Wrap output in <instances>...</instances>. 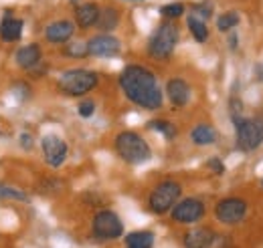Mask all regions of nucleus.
<instances>
[{"instance_id": "12", "label": "nucleus", "mask_w": 263, "mask_h": 248, "mask_svg": "<svg viewBox=\"0 0 263 248\" xmlns=\"http://www.w3.org/2000/svg\"><path fill=\"white\" fill-rule=\"evenodd\" d=\"M166 93L174 107H184L191 97V87L184 79H170L166 85Z\"/></svg>"}, {"instance_id": "24", "label": "nucleus", "mask_w": 263, "mask_h": 248, "mask_svg": "<svg viewBox=\"0 0 263 248\" xmlns=\"http://www.w3.org/2000/svg\"><path fill=\"white\" fill-rule=\"evenodd\" d=\"M160 12H162V16H166V18H178V16L184 14V4H182V2L164 4V6L160 8Z\"/></svg>"}, {"instance_id": "26", "label": "nucleus", "mask_w": 263, "mask_h": 248, "mask_svg": "<svg viewBox=\"0 0 263 248\" xmlns=\"http://www.w3.org/2000/svg\"><path fill=\"white\" fill-rule=\"evenodd\" d=\"M67 55H71V57H85L87 55V43L83 45V43H73L69 49H67Z\"/></svg>"}, {"instance_id": "9", "label": "nucleus", "mask_w": 263, "mask_h": 248, "mask_svg": "<svg viewBox=\"0 0 263 248\" xmlns=\"http://www.w3.org/2000/svg\"><path fill=\"white\" fill-rule=\"evenodd\" d=\"M204 216V204L197 198H184L172 208V220L178 224H195Z\"/></svg>"}, {"instance_id": "7", "label": "nucleus", "mask_w": 263, "mask_h": 248, "mask_svg": "<svg viewBox=\"0 0 263 248\" xmlns=\"http://www.w3.org/2000/svg\"><path fill=\"white\" fill-rule=\"evenodd\" d=\"M93 234L99 240H116L124 234V224L111 210H101L93 218Z\"/></svg>"}, {"instance_id": "16", "label": "nucleus", "mask_w": 263, "mask_h": 248, "mask_svg": "<svg viewBox=\"0 0 263 248\" xmlns=\"http://www.w3.org/2000/svg\"><path fill=\"white\" fill-rule=\"evenodd\" d=\"M23 20H18V18H12L10 16V12L4 16V20H2V25H0V36H2V40H6V43H14V40H18L21 38V34H23Z\"/></svg>"}, {"instance_id": "1", "label": "nucleus", "mask_w": 263, "mask_h": 248, "mask_svg": "<svg viewBox=\"0 0 263 248\" xmlns=\"http://www.w3.org/2000/svg\"><path fill=\"white\" fill-rule=\"evenodd\" d=\"M120 87L132 103L144 109H160L162 107V91L154 73L142 65H128L120 73Z\"/></svg>"}, {"instance_id": "17", "label": "nucleus", "mask_w": 263, "mask_h": 248, "mask_svg": "<svg viewBox=\"0 0 263 248\" xmlns=\"http://www.w3.org/2000/svg\"><path fill=\"white\" fill-rule=\"evenodd\" d=\"M41 47L39 45H27V47H23V49H18L16 51V63H18V67H23V69H31L34 67L36 63L41 61Z\"/></svg>"}, {"instance_id": "21", "label": "nucleus", "mask_w": 263, "mask_h": 248, "mask_svg": "<svg viewBox=\"0 0 263 248\" xmlns=\"http://www.w3.org/2000/svg\"><path fill=\"white\" fill-rule=\"evenodd\" d=\"M186 25H189V29H191V32H193L195 40H198V43H204V40L209 38V29H206V23H204V20H200V18H197L195 14H191V16H189Z\"/></svg>"}, {"instance_id": "30", "label": "nucleus", "mask_w": 263, "mask_h": 248, "mask_svg": "<svg viewBox=\"0 0 263 248\" xmlns=\"http://www.w3.org/2000/svg\"><path fill=\"white\" fill-rule=\"evenodd\" d=\"M130 2H140V0H130Z\"/></svg>"}, {"instance_id": "6", "label": "nucleus", "mask_w": 263, "mask_h": 248, "mask_svg": "<svg viewBox=\"0 0 263 248\" xmlns=\"http://www.w3.org/2000/svg\"><path fill=\"white\" fill-rule=\"evenodd\" d=\"M182 194V188L176 182H162L152 190L150 198H148V206L154 214H166L168 210H172L178 202Z\"/></svg>"}, {"instance_id": "20", "label": "nucleus", "mask_w": 263, "mask_h": 248, "mask_svg": "<svg viewBox=\"0 0 263 248\" xmlns=\"http://www.w3.org/2000/svg\"><path fill=\"white\" fill-rule=\"evenodd\" d=\"M152 244H154V234L148 230H138L126 236L128 248H152Z\"/></svg>"}, {"instance_id": "22", "label": "nucleus", "mask_w": 263, "mask_h": 248, "mask_svg": "<svg viewBox=\"0 0 263 248\" xmlns=\"http://www.w3.org/2000/svg\"><path fill=\"white\" fill-rule=\"evenodd\" d=\"M237 25H239V14H237V12H225V14H221V16L217 18V29L223 32L235 29Z\"/></svg>"}, {"instance_id": "19", "label": "nucleus", "mask_w": 263, "mask_h": 248, "mask_svg": "<svg viewBox=\"0 0 263 248\" xmlns=\"http://www.w3.org/2000/svg\"><path fill=\"white\" fill-rule=\"evenodd\" d=\"M191 137L197 146H211L217 141V129L213 125L200 123L191 131Z\"/></svg>"}, {"instance_id": "13", "label": "nucleus", "mask_w": 263, "mask_h": 248, "mask_svg": "<svg viewBox=\"0 0 263 248\" xmlns=\"http://www.w3.org/2000/svg\"><path fill=\"white\" fill-rule=\"evenodd\" d=\"M215 242V232L211 228H193L184 236V248H211Z\"/></svg>"}, {"instance_id": "4", "label": "nucleus", "mask_w": 263, "mask_h": 248, "mask_svg": "<svg viewBox=\"0 0 263 248\" xmlns=\"http://www.w3.org/2000/svg\"><path fill=\"white\" fill-rule=\"evenodd\" d=\"M176 43H178V29H176V25L164 23L152 34V38L148 43V53H150L152 59L164 61V59H168L172 55Z\"/></svg>"}, {"instance_id": "3", "label": "nucleus", "mask_w": 263, "mask_h": 248, "mask_svg": "<svg viewBox=\"0 0 263 248\" xmlns=\"http://www.w3.org/2000/svg\"><path fill=\"white\" fill-rule=\"evenodd\" d=\"M98 85V73L87 69H71L65 71L59 79V89L71 97H81L89 93Z\"/></svg>"}, {"instance_id": "8", "label": "nucleus", "mask_w": 263, "mask_h": 248, "mask_svg": "<svg viewBox=\"0 0 263 248\" xmlns=\"http://www.w3.org/2000/svg\"><path fill=\"white\" fill-rule=\"evenodd\" d=\"M247 214V202L243 198H225L215 206V218L223 224H239Z\"/></svg>"}, {"instance_id": "29", "label": "nucleus", "mask_w": 263, "mask_h": 248, "mask_svg": "<svg viewBox=\"0 0 263 248\" xmlns=\"http://www.w3.org/2000/svg\"><path fill=\"white\" fill-rule=\"evenodd\" d=\"M206 166H209L215 174H219V176L225 172V166H223V161H221V159H209V163H206Z\"/></svg>"}, {"instance_id": "11", "label": "nucleus", "mask_w": 263, "mask_h": 248, "mask_svg": "<svg viewBox=\"0 0 263 248\" xmlns=\"http://www.w3.org/2000/svg\"><path fill=\"white\" fill-rule=\"evenodd\" d=\"M41 146H43L45 161L51 168H59L67 159V143L61 137H57V135H45L43 141H41Z\"/></svg>"}, {"instance_id": "27", "label": "nucleus", "mask_w": 263, "mask_h": 248, "mask_svg": "<svg viewBox=\"0 0 263 248\" xmlns=\"http://www.w3.org/2000/svg\"><path fill=\"white\" fill-rule=\"evenodd\" d=\"M195 14H197V18L206 23V18L213 14V8H211V4H198L195 6Z\"/></svg>"}, {"instance_id": "23", "label": "nucleus", "mask_w": 263, "mask_h": 248, "mask_svg": "<svg viewBox=\"0 0 263 248\" xmlns=\"http://www.w3.org/2000/svg\"><path fill=\"white\" fill-rule=\"evenodd\" d=\"M148 127H150V129H156V131H160V133H164L168 139H172V137L176 135V127L172 123H168V121H164V119H154V121H150Z\"/></svg>"}, {"instance_id": "14", "label": "nucleus", "mask_w": 263, "mask_h": 248, "mask_svg": "<svg viewBox=\"0 0 263 248\" xmlns=\"http://www.w3.org/2000/svg\"><path fill=\"white\" fill-rule=\"evenodd\" d=\"M75 32V25L71 20H57L47 27L45 36L49 43H67Z\"/></svg>"}, {"instance_id": "28", "label": "nucleus", "mask_w": 263, "mask_h": 248, "mask_svg": "<svg viewBox=\"0 0 263 248\" xmlns=\"http://www.w3.org/2000/svg\"><path fill=\"white\" fill-rule=\"evenodd\" d=\"M93 111H96V103L93 101H83L79 105V115L81 117H89V115H93Z\"/></svg>"}, {"instance_id": "5", "label": "nucleus", "mask_w": 263, "mask_h": 248, "mask_svg": "<svg viewBox=\"0 0 263 248\" xmlns=\"http://www.w3.org/2000/svg\"><path fill=\"white\" fill-rule=\"evenodd\" d=\"M235 143L241 152H253L263 143V119H237Z\"/></svg>"}, {"instance_id": "25", "label": "nucleus", "mask_w": 263, "mask_h": 248, "mask_svg": "<svg viewBox=\"0 0 263 248\" xmlns=\"http://www.w3.org/2000/svg\"><path fill=\"white\" fill-rule=\"evenodd\" d=\"M27 200V194L21 192V190H14L10 186H2L0 184V200Z\"/></svg>"}, {"instance_id": "10", "label": "nucleus", "mask_w": 263, "mask_h": 248, "mask_svg": "<svg viewBox=\"0 0 263 248\" xmlns=\"http://www.w3.org/2000/svg\"><path fill=\"white\" fill-rule=\"evenodd\" d=\"M120 40L111 34H98L93 38L87 40V55L93 57H101V59H109L116 57L120 53Z\"/></svg>"}, {"instance_id": "15", "label": "nucleus", "mask_w": 263, "mask_h": 248, "mask_svg": "<svg viewBox=\"0 0 263 248\" xmlns=\"http://www.w3.org/2000/svg\"><path fill=\"white\" fill-rule=\"evenodd\" d=\"M98 16H99V8H98V4H93V2L81 4V6H77V10H75V20H77V25H79L81 29L93 27V25L98 23Z\"/></svg>"}, {"instance_id": "18", "label": "nucleus", "mask_w": 263, "mask_h": 248, "mask_svg": "<svg viewBox=\"0 0 263 248\" xmlns=\"http://www.w3.org/2000/svg\"><path fill=\"white\" fill-rule=\"evenodd\" d=\"M118 25H120V12H118L116 8L107 6V8L99 10L96 27H99V31H103V34H105V32H111Z\"/></svg>"}, {"instance_id": "2", "label": "nucleus", "mask_w": 263, "mask_h": 248, "mask_svg": "<svg viewBox=\"0 0 263 248\" xmlns=\"http://www.w3.org/2000/svg\"><path fill=\"white\" fill-rule=\"evenodd\" d=\"M116 152L128 163H144L152 155L150 146L146 143V139L140 137L134 131H122L116 137Z\"/></svg>"}]
</instances>
